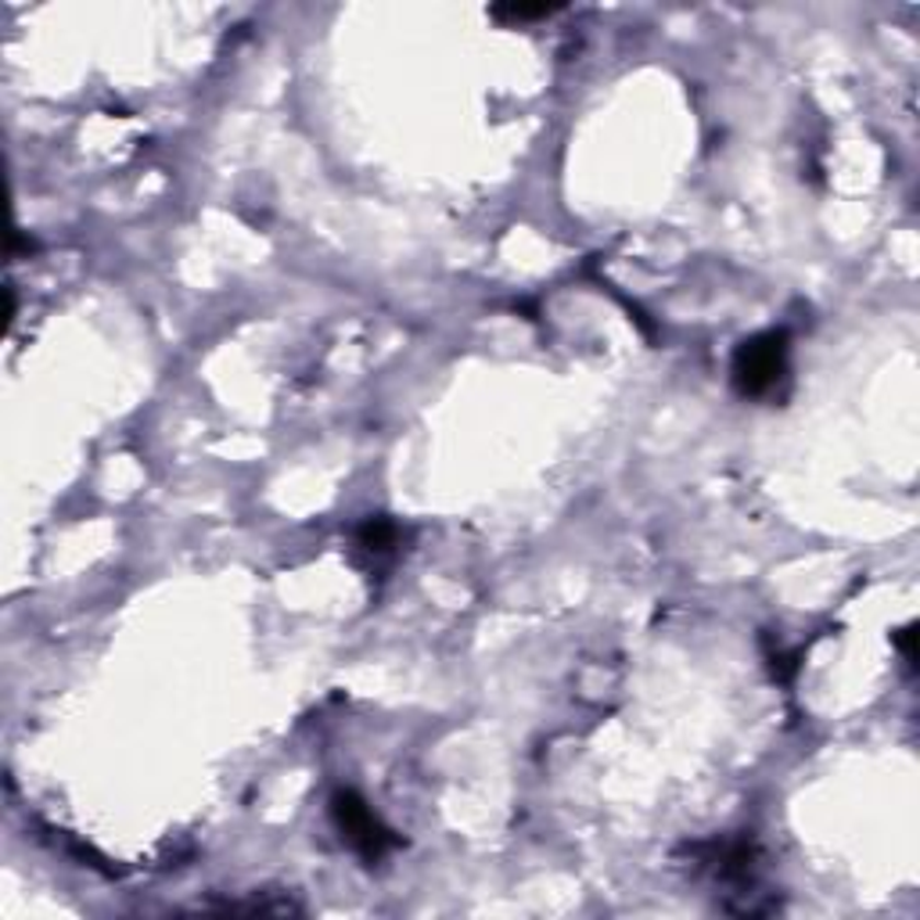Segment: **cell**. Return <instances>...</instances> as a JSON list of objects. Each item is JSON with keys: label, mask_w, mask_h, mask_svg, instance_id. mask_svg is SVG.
<instances>
[{"label": "cell", "mask_w": 920, "mask_h": 920, "mask_svg": "<svg viewBox=\"0 0 920 920\" xmlns=\"http://www.w3.org/2000/svg\"><path fill=\"white\" fill-rule=\"evenodd\" d=\"M399 547V529L388 518H371L356 529V550L371 561H388Z\"/></svg>", "instance_id": "3"}, {"label": "cell", "mask_w": 920, "mask_h": 920, "mask_svg": "<svg viewBox=\"0 0 920 920\" xmlns=\"http://www.w3.org/2000/svg\"><path fill=\"white\" fill-rule=\"evenodd\" d=\"M913 637H917V633H913V626H906V629L899 633V637H896L899 651H902V658H906V662H910V666L917 662V651H913Z\"/></svg>", "instance_id": "5"}, {"label": "cell", "mask_w": 920, "mask_h": 920, "mask_svg": "<svg viewBox=\"0 0 920 920\" xmlns=\"http://www.w3.org/2000/svg\"><path fill=\"white\" fill-rule=\"evenodd\" d=\"M331 820L339 827L342 841H349V849L360 852L367 863H378L388 849L399 845V838L388 831V827L378 820V813H374L356 792H334Z\"/></svg>", "instance_id": "2"}, {"label": "cell", "mask_w": 920, "mask_h": 920, "mask_svg": "<svg viewBox=\"0 0 920 920\" xmlns=\"http://www.w3.org/2000/svg\"><path fill=\"white\" fill-rule=\"evenodd\" d=\"M787 353H792V345H787L784 331H762V334L745 339L737 345L734 367H730L737 393L748 399L770 396L787 374Z\"/></svg>", "instance_id": "1"}, {"label": "cell", "mask_w": 920, "mask_h": 920, "mask_svg": "<svg viewBox=\"0 0 920 920\" xmlns=\"http://www.w3.org/2000/svg\"><path fill=\"white\" fill-rule=\"evenodd\" d=\"M561 8L554 4H511V8H492V19H508V22H533V19H550Z\"/></svg>", "instance_id": "4"}]
</instances>
